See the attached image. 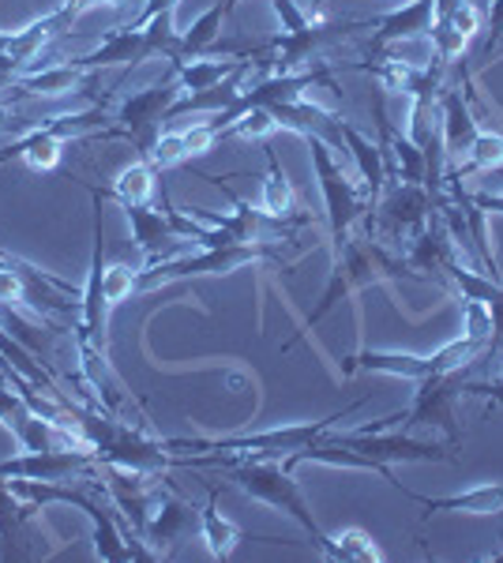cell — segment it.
Instances as JSON below:
<instances>
[{
    "label": "cell",
    "mask_w": 503,
    "mask_h": 563,
    "mask_svg": "<svg viewBox=\"0 0 503 563\" xmlns=\"http://www.w3.org/2000/svg\"><path fill=\"white\" fill-rule=\"evenodd\" d=\"M433 218V199L425 185H406V180H387L369 214V238L380 244L414 241Z\"/></svg>",
    "instance_id": "9"
},
{
    "label": "cell",
    "mask_w": 503,
    "mask_h": 563,
    "mask_svg": "<svg viewBox=\"0 0 503 563\" xmlns=\"http://www.w3.org/2000/svg\"><path fill=\"white\" fill-rule=\"evenodd\" d=\"M181 135H185V151H188V158H192V154H207L210 147H215L218 140H222V135H218V129H215V124H210V121L192 124V129H185Z\"/></svg>",
    "instance_id": "36"
},
{
    "label": "cell",
    "mask_w": 503,
    "mask_h": 563,
    "mask_svg": "<svg viewBox=\"0 0 503 563\" xmlns=\"http://www.w3.org/2000/svg\"><path fill=\"white\" fill-rule=\"evenodd\" d=\"M181 466H192V470H222L226 477L241 488L244 496L260 499V504L274 507V511H286L300 530L313 538V544L324 552L327 544V533L319 530V522L313 519L305 504V493L294 481V470H286L278 459H241V455H181Z\"/></svg>",
    "instance_id": "2"
},
{
    "label": "cell",
    "mask_w": 503,
    "mask_h": 563,
    "mask_svg": "<svg viewBox=\"0 0 503 563\" xmlns=\"http://www.w3.org/2000/svg\"><path fill=\"white\" fill-rule=\"evenodd\" d=\"M8 121H12V106H0V129H4Z\"/></svg>",
    "instance_id": "38"
},
{
    "label": "cell",
    "mask_w": 503,
    "mask_h": 563,
    "mask_svg": "<svg viewBox=\"0 0 503 563\" xmlns=\"http://www.w3.org/2000/svg\"><path fill=\"white\" fill-rule=\"evenodd\" d=\"M484 353V346L470 334L447 342L428 357H417V353H398V350H361L353 357H342V376H357V372H383V376H398L409 379V384H420V379L433 376H451V372H462L466 365H473Z\"/></svg>",
    "instance_id": "4"
},
{
    "label": "cell",
    "mask_w": 503,
    "mask_h": 563,
    "mask_svg": "<svg viewBox=\"0 0 503 563\" xmlns=\"http://www.w3.org/2000/svg\"><path fill=\"white\" fill-rule=\"evenodd\" d=\"M263 154H267V180H263V199H260L263 211L274 218H294V185H289V177L282 174L278 154H274L271 143L263 147Z\"/></svg>",
    "instance_id": "27"
},
{
    "label": "cell",
    "mask_w": 503,
    "mask_h": 563,
    "mask_svg": "<svg viewBox=\"0 0 503 563\" xmlns=\"http://www.w3.org/2000/svg\"><path fill=\"white\" fill-rule=\"evenodd\" d=\"M8 84H12V79H0V90H8Z\"/></svg>",
    "instance_id": "42"
},
{
    "label": "cell",
    "mask_w": 503,
    "mask_h": 563,
    "mask_svg": "<svg viewBox=\"0 0 503 563\" xmlns=\"http://www.w3.org/2000/svg\"><path fill=\"white\" fill-rule=\"evenodd\" d=\"M98 459L95 451H76V448H57V451H23L15 459L0 462V477H26V481H64L72 485L76 477H98Z\"/></svg>",
    "instance_id": "11"
},
{
    "label": "cell",
    "mask_w": 503,
    "mask_h": 563,
    "mask_svg": "<svg viewBox=\"0 0 503 563\" xmlns=\"http://www.w3.org/2000/svg\"><path fill=\"white\" fill-rule=\"evenodd\" d=\"M338 443H346V448L361 451V455L376 459V462H455L451 451L444 448V443H428V440H417L414 432H331Z\"/></svg>",
    "instance_id": "13"
},
{
    "label": "cell",
    "mask_w": 503,
    "mask_h": 563,
    "mask_svg": "<svg viewBox=\"0 0 503 563\" xmlns=\"http://www.w3.org/2000/svg\"><path fill=\"white\" fill-rule=\"evenodd\" d=\"M444 23L451 26V31H459L462 38L470 42V38H478V26H481V8H478V4H470V0H462V4L455 8V12L447 15Z\"/></svg>",
    "instance_id": "35"
},
{
    "label": "cell",
    "mask_w": 503,
    "mask_h": 563,
    "mask_svg": "<svg viewBox=\"0 0 503 563\" xmlns=\"http://www.w3.org/2000/svg\"><path fill=\"white\" fill-rule=\"evenodd\" d=\"M95 79V71H84L76 65H57V68H42V71H26V76H15L8 84V95L12 98H31V95H68L76 87H87Z\"/></svg>",
    "instance_id": "20"
},
{
    "label": "cell",
    "mask_w": 503,
    "mask_h": 563,
    "mask_svg": "<svg viewBox=\"0 0 503 563\" xmlns=\"http://www.w3.org/2000/svg\"><path fill=\"white\" fill-rule=\"evenodd\" d=\"M143 60H151L147 34H143V26L128 23V26H117V31H109L95 53H84V57H76L72 65L84 68V71H102V68H113V65L135 68V65H143Z\"/></svg>",
    "instance_id": "15"
},
{
    "label": "cell",
    "mask_w": 503,
    "mask_h": 563,
    "mask_svg": "<svg viewBox=\"0 0 503 563\" xmlns=\"http://www.w3.org/2000/svg\"><path fill=\"white\" fill-rule=\"evenodd\" d=\"M470 4H478V8H481V12H484V8H489V4H492V0H470Z\"/></svg>",
    "instance_id": "41"
},
{
    "label": "cell",
    "mask_w": 503,
    "mask_h": 563,
    "mask_svg": "<svg viewBox=\"0 0 503 563\" xmlns=\"http://www.w3.org/2000/svg\"><path fill=\"white\" fill-rule=\"evenodd\" d=\"M342 140H346V151L353 154V166H357V185H361L364 199L376 207V199L387 185V169H383V147L380 140H369L357 124L342 121Z\"/></svg>",
    "instance_id": "19"
},
{
    "label": "cell",
    "mask_w": 503,
    "mask_h": 563,
    "mask_svg": "<svg viewBox=\"0 0 503 563\" xmlns=\"http://www.w3.org/2000/svg\"><path fill=\"white\" fill-rule=\"evenodd\" d=\"M274 129H278V124H274L271 109L255 106V109H249V113L237 117V121L222 135H241V140H263V135H271Z\"/></svg>",
    "instance_id": "32"
},
{
    "label": "cell",
    "mask_w": 503,
    "mask_h": 563,
    "mask_svg": "<svg viewBox=\"0 0 503 563\" xmlns=\"http://www.w3.org/2000/svg\"><path fill=\"white\" fill-rule=\"evenodd\" d=\"M484 15H489V31H484V42L478 45V53H473V65H470V76H478L484 65H492V57H496V49L503 45V0H492L489 8H484Z\"/></svg>",
    "instance_id": "29"
},
{
    "label": "cell",
    "mask_w": 503,
    "mask_h": 563,
    "mask_svg": "<svg viewBox=\"0 0 503 563\" xmlns=\"http://www.w3.org/2000/svg\"><path fill=\"white\" fill-rule=\"evenodd\" d=\"M106 199H117L121 207H143L151 203L158 192V169L151 166V158H135L132 166L121 169V177L109 188H102Z\"/></svg>",
    "instance_id": "23"
},
{
    "label": "cell",
    "mask_w": 503,
    "mask_h": 563,
    "mask_svg": "<svg viewBox=\"0 0 503 563\" xmlns=\"http://www.w3.org/2000/svg\"><path fill=\"white\" fill-rule=\"evenodd\" d=\"M271 8H274V15H278V23H282V34H300V31H308V26H313L308 12L297 4V0H271Z\"/></svg>",
    "instance_id": "34"
},
{
    "label": "cell",
    "mask_w": 503,
    "mask_h": 563,
    "mask_svg": "<svg viewBox=\"0 0 503 563\" xmlns=\"http://www.w3.org/2000/svg\"><path fill=\"white\" fill-rule=\"evenodd\" d=\"M406 499L425 507L420 519H433V515H444V511H455V515H500L503 511V485L492 481V485H478V488H466V493H451V496H417L406 488Z\"/></svg>",
    "instance_id": "17"
},
{
    "label": "cell",
    "mask_w": 503,
    "mask_h": 563,
    "mask_svg": "<svg viewBox=\"0 0 503 563\" xmlns=\"http://www.w3.org/2000/svg\"><path fill=\"white\" fill-rule=\"evenodd\" d=\"M199 533H204V541H207V552L215 560H230L233 556V549H237V541L244 538L237 526L226 519L222 511H218V488H210V496H207V504H204V511H199Z\"/></svg>",
    "instance_id": "24"
},
{
    "label": "cell",
    "mask_w": 503,
    "mask_h": 563,
    "mask_svg": "<svg viewBox=\"0 0 503 563\" xmlns=\"http://www.w3.org/2000/svg\"><path fill=\"white\" fill-rule=\"evenodd\" d=\"M319 556H327L335 563H380L383 552H380V544L372 541L369 530L350 526V530L335 533V538L327 533V544H324V552H319Z\"/></svg>",
    "instance_id": "25"
},
{
    "label": "cell",
    "mask_w": 503,
    "mask_h": 563,
    "mask_svg": "<svg viewBox=\"0 0 503 563\" xmlns=\"http://www.w3.org/2000/svg\"><path fill=\"white\" fill-rule=\"evenodd\" d=\"M462 398V372H451V376H433L420 379L417 395L409 402L406 417H402V432H414L420 424L428 429L447 432V440H459V421H455V402Z\"/></svg>",
    "instance_id": "12"
},
{
    "label": "cell",
    "mask_w": 503,
    "mask_h": 563,
    "mask_svg": "<svg viewBox=\"0 0 503 563\" xmlns=\"http://www.w3.org/2000/svg\"><path fill=\"white\" fill-rule=\"evenodd\" d=\"M496 563H503V556H496Z\"/></svg>",
    "instance_id": "43"
},
{
    "label": "cell",
    "mask_w": 503,
    "mask_h": 563,
    "mask_svg": "<svg viewBox=\"0 0 503 563\" xmlns=\"http://www.w3.org/2000/svg\"><path fill=\"white\" fill-rule=\"evenodd\" d=\"M124 214H128V222H132V241H135V249H140L143 256H147V263H158V260H162V252H166L173 241H181L177 233H173V225H170L166 211H154L151 203H143V207H124Z\"/></svg>",
    "instance_id": "21"
},
{
    "label": "cell",
    "mask_w": 503,
    "mask_h": 563,
    "mask_svg": "<svg viewBox=\"0 0 503 563\" xmlns=\"http://www.w3.org/2000/svg\"><path fill=\"white\" fill-rule=\"evenodd\" d=\"M95 199V252H90V271L79 289V320H76V346H90L109 357V301H106V244H102V222H106V196L102 188H90Z\"/></svg>",
    "instance_id": "8"
},
{
    "label": "cell",
    "mask_w": 503,
    "mask_h": 563,
    "mask_svg": "<svg viewBox=\"0 0 503 563\" xmlns=\"http://www.w3.org/2000/svg\"><path fill=\"white\" fill-rule=\"evenodd\" d=\"M241 65H244V57H192V60H177V65H170V68L185 95H204V90H215L218 84H226Z\"/></svg>",
    "instance_id": "22"
},
{
    "label": "cell",
    "mask_w": 503,
    "mask_h": 563,
    "mask_svg": "<svg viewBox=\"0 0 503 563\" xmlns=\"http://www.w3.org/2000/svg\"><path fill=\"white\" fill-rule=\"evenodd\" d=\"M106 106H109V98H102V102L90 106V109H79V113H61V117H50V121L34 124V129H26L23 140H12L0 147V166L23 162V166L34 169V174L57 169L64 140H72V135H79L87 129H102L106 121H113V117L106 113Z\"/></svg>",
    "instance_id": "6"
},
{
    "label": "cell",
    "mask_w": 503,
    "mask_h": 563,
    "mask_svg": "<svg viewBox=\"0 0 503 563\" xmlns=\"http://www.w3.org/2000/svg\"><path fill=\"white\" fill-rule=\"evenodd\" d=\"M8 42H12V34H8V31H0V53L8 49Z\"/></svg>",
    "instance_id": "40"
},
{
    "label": "cell",
    "mask_w": 503,
    "mask_h": 563,
    "mask_svg": "<svg viewBox=\"0 0 503 563\" xmlns=\"http://www.w3.org/2000/svg\"><path fill=\"white\" fill-rule=\"evenodd\" d=\"M503 166V135L500 132H478L470 143V162H459V166H451L444 174V180H466L473 174H481V169H500Z\"/></svg>",
    "instance_id": "26"
},
{
    "label": "cell",
    "mask_w": 503,
    "mask_h": 563,
    "mask_svg": "<svg viewBox=\"0 0 503 563\" xmlns=\"http://www.w3.org/2000/svg\"><path fill=\"white\" fill-rule=\"evenodd\" d=\"M308 151H313V169L319 180V192H324V207H327V225H331V244L342 249L346 241L353 238V225L369 222L372 203L364 199L361 185L346 174L342 162L335 158V151L327 147L324 140H308Z\"/></svg>",
    "instance_id": "7"
},
{
    "label": "cell",
    "mask_w": 503,
    "mask_h": 563,
    "mask_svg": "<svg viewBox=\"0 0 503 563\" xmlns=\"http://www.w3.org/2000/svg\"><path fill=\"white\" fill-rule=\"evenodd\" d=\"M391 278L425 282L414 267H409V260L395 256V252H391L387 244H380V241H372V238H364V241L350 238V241L342 244V249H335V256H331V275H327L324 294H319V301H316L313 312L305 316V323H300L297 339H289L282 350H286V353L294 350L297 342L305 339V334L313 331V327L324 323L338 305L350 301L357 289L376 286V282H391Z\"/></svg>",
    "instance_id": "1"
},
{
    "label": "cell",
    "mask_w": 503,
    "mask_h": 563,
    "mask_svg": "<svg viewBox=\"0 0 503 563\" xmlns=\"http://www.w3.org/2000/svg\"><path fill=\"white\" fill-rule=\"evenodd\" d=\"M181 95H185V90H181L177 76H173V68H170L166 79H158V84H151L143 90H132V95L117 106L113 121H117V129H121V140H132L135 151H140V158H147L154 140L162 135L170 106L177 102Z\"/></svg>",
    "instance_id": "10"
},
{
    "label": "cell",
    "mask_w": 503,
    "mask_h": 563,
    "mask_svg": "<svg viewBox=\"0 0 503 563\" xmlns=\"http://www.w3.org/2000/svg\"><path fill=\"white\" fill-rule=\"evenodd\" d=\"M364 402L342 406L331 417H319V421H300V424H278V429L267 432H252V435H218V440H166L170 451H185V455H241V459H289L294 451L308 448L319 432L335 429L338 421H346L350 413L361 410Z\"/></svg>",
    "instance_id": "3"
},
{
    "label": "cell",
    "mask_w": 503,
    "mask_h": 563,
    "mask_svg": "<svg viewBox=\"0 0 503 563\" xmlns=\"http://www.w3.org/2000/svg\"><path fill=\"white\" fill-rule=\"evenodd\" d=\"M237 4H244V0H222V8H226V15H233V12H237Z\"/></svg>",
    "instance_id": "39"
},
{
    "label": "cell",
    "mask_w": 503,
    "mask_h": 563,
    "mask_svg": "<svg viewBox=\"0 0 503 563\" xmlns=\"http://www.w3.org/2000/svg\"><path fill=\"white\" fill-rule=\"evenodd\" d=\"M436 23V0H406L402 8H395V12L380 15L376 23V34L369 38V45H364V53L369 57H380L383 49H391V45L398 42H414V38H425L428 31H433Z\"/></svg>",
    "instance_id": "14"
},
{
    "label": "cell",
    "mask_w": 503,
    "mask_h": 563,
    "mask_svg": "<svg viewBox=\"0 0 503 563\" xmlns=\"http://www.w3.org/2000/svg\"><path fill=\"white\" fill-rule=\"evenodd\" d=\"M192 511H196V507H188L173 488L154 485V507H151L147 538L143 541H147L158 556H166V544H173L192 526Z\"/></svg>",
    "instance_id": "18"
},
{
    "label": "cell",
    "mask_w": 503,
    "mask_h": 563,
    "mask_svg": "<svg viewBox=\"0 0 503 563\" xmlns=\"http://www.w3.org/2000/svg\"><path fill=\"white\" fill-rule=\"evenodd\" d=\"M102 289H106L109 308H117L121 301H128L132 294H140V271L128 267V263H109L106 278H102Z\"/></svg>",
    "instance_id": "30"
},
{
    "label": "cell",
    "mask_w": 503,
    "mask_h": 563,
    "mask_svg": "<svg viewBox=\"0 0 503 563\" xmlns=\"http://www.w3.org/2000/svg\"><path fill=\"white\" fill-rule=\"evenodd\" d=\"M466 301V331L462 334H470V339H478L484 353H489V342H492V312H489V305L484 301H473V297H462Z\"/></svg>",
    "instance_id": "33"
},
{
    "label": "cell",
    "mask_w": 503,
    "mask_h": 563,
    "mask_svg": "<svg viewBox=\"0 0 503 563\" xmlns=\"http://www.w3.org/2000/svg\"><path fill=\"white\" fill-rule=\"evenodd\" d=\"M470 199L481 207L484 214H503V192H478V196H470Z\"/></svg>",
    "instance_id": "37"
},
{
    "label": "cell",
    "mask_w": 503,
    "mask_h": 563,
    "mask_svg": "<svg viewBox=\"0 0 503 563\" xmlns=\"http://www.w3.org/2000/svg\"><path fill=\"white\" fill-rule=\"evenodd\" d=\"M440 135H444V151H447V166L459 162L462 154H470V143L478 135V121H473V109H470V98L462 95V87H451L447 84L440 90Z\"/></svg>",
    "instance_id": "16"
},
{
    "label": "cell",
    "mask_w": 503,
    "mask_h": 563,
    "mask_svg": "<svg viewBox=\"0 0 503 563\" xmlns=\"http://www.w3.org/2000/svg\"><path fill=\"white\" fill-rule=\"evenodd\" d=\"M263 260H282L278 241H252V244H222V249H204L196 256H173L140 267V294L158 286H173V282L188 278H215V275H233V271L249 267V263Z\"/></svg>",
    "instance_id": "5"
},
{
    "label": "cell",
    "mask_w": 503,
    "mask_h": 563,
    "mask_svg": "<svg viewBox=\"0 0 503 563\" xmlns=\"http://www.w3.org/2000/svg\"><path fill=\"white\" fill-rule=\"evenodd\" d=\"M147 158H151V166L158 169H173V166H181V162L188 158V151H185V135L181 132H162L158 140H154V147L147 151Z\"/></svg>",
    "instance_id": "31"
},
{
    "label": "cell",
    "mask_w": 503,
    "mask_h": 563,
    "mask_svg": "<svg viewBox=\"0 0 503 563\" xmlns=\"http://www.w3.org/2000/svg\"><path fill=\"white\" fill-rule=\"evenodd\" d=\"M31 515H34V507H26L23 499L12 493V485L0 477V541L8 544L4 556H15L12 541H20V526L31 519Z\"/></svg>",
    "instance_id": "28"
}]
</instances>
